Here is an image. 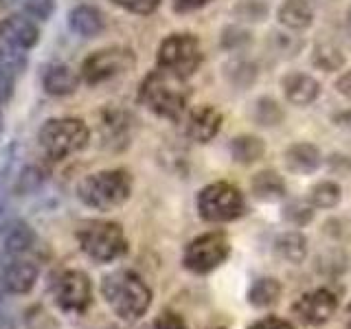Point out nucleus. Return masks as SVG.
Listing matches in <instances>:
<instances>
[{
  "mask_svg": "<svg viewBox=\"0 0 351 329\" xmlns=\"http://www.w3.org/2000/svg\"><path fill=\"white\" fill-rule=\"evenodd\" d=\"M211 329H224V327H211Z\"/></svg>",
  "mask_w": 351,
  "mask_h": 329,
  "instance_id": "obj_47",
  "label": "nucleus"
},
{
  "mask_svg": "<svg viewBox=\"0 0 351 329\" xmlns=\"http://www.w3.org/2000/svg\"><path fill=\"white\" fill-rule=\"evenodd\" d=\"M246 211V200L235 184L230 182H213L206 184L197 193V213L204 222L226 224L241 217Z\"/></svg>",
  "mask_w": 351,
  "mask_h": 329,
  "instance_id": "obj_7",
  "label": "nucleus"
},
{
  "mask_svg": "<svg viewBox=\"0 0 351 329\" xmlns=\"http://www.w3.org/2000/svg\"><path fill=\"white\" fill-rule=\"evenodd\" d=\"M132 195V175L125 169H101L77 184V197L99 213L123 206Z\"/></svg>",
  "mask_w": 351,
  "mask_h": 329,
  "instance_id": "obj_3",
  "label": "nucleus"
},
{
  "mask_svg": "<svg viewBox=\"0 0 351 329\" xmlns=\"http://www.w3.org/2000/svg\"><path fill=\"white\" fill-rule=\"evenodd\" d=\"M281 299V283L272 277H261V279H255L252 285L248 288V303L252 307H272L274 303H279Z\"/></svg>",
  "mask_w": 351,
  "mask_h": 329,
  "instance_id": "obj_25",
  "label": "nucleus"
},
{
  "mask_svg": "<svg viewBox=\"0 0 351 329\" xmlns=\"http://www.w3.org/2000/svg\"><path fill=\"white\" fill-rule=\"evenodd\" d=\"M340 197H343V189L334 180H323L316 182L310 189V202L314 208H334Z\"/></svg>",
  "mask_w": 351,
  "mask_h": 329,
  "instance_id": "obj_29",
  "label": "nucleus"
},
{
  "mask_svg": "<svg viewBox=\"0 0 351 329\" xmlns=\"http://www.w3.org/2000/svg\"><path fill=\"white\" fill-rule=\"evenodd\" d=\"M77 244L82 252L95 263H112L128 255L125 230L117 222L90 219L77 228Z\"/></svg>",
  "mask_w": 351,
  "mask_h": 329,
  "instance_id": "obj_4",
  "label": "nucleus"
},
{
  "mask_svg": "<svg viewBox=\"0 0 351 329\" xmlns=\"http://www.w3.org/2000/svg\"><path fill=\"white\" fill-rule=\"evenodd\" d=\"M252 121L261 127H277L283 121V108L279 106L277 99L272 97H259L255 103H252Z\"/></svg>",
  "mask_w": 351,
  "mask_h": 329,
  "instance_id": "obj_27",
  "label": "nucleus"
},
{
  "mask_svg": "<svg viewBox=\"0 0 351 329\" xmlns=\"http://www.w3.org/2000/svg\"><path fill=\"white\" fill-rule=\"evenodd\" d=\"M14 95V73L0 66V103H7Z\"/></svg>",
  "mask_w": 351,
  "mask_h": 329,
  "instance_id": "obj_39",
  "label": "nucleus"
},
{
  "mask_svg": "<svg viewBox=\"0 0 351 329\" xmlns=\"http://www.w3.org/2000/svg\"><path fill=\"white\" fill-rule=\"evenodd\" d=\"M38 141L51 160H66L88 145L90 130L77 117H55L42 123Z\"/></svg>",
  "mask_w": 351,
  "mask_h": 329,
  "instance_id": "obj_5",
  "label": "nucleus"
},
{
  "mask_svg": "<svg viewBox=\"0 0 351 329\" xmlns=\"http://www.w3.org/2000/svg\"><path fill=\"white\" fill-rule=\"evenodd\" d=\"M49 292L58 310L69 316H82L93 305V283L84 270L64 268L51 274Z\"/></svg>",
  "mask_w": 351,
  "mask_h": 329,
  "instance_id": "obj_6",
  "label": "nucleus"
},
{
  "mask_svg": "<svg viewBox=\"0 0 351 329\" xmlns=\"http://www.w3.org/2000/svg\"><path fill=\"white\" fill-rule=\"evenodd\" d=\"M40 277V268L36 261L27 257L7 255L0 259V283L9 294H29L36 288V281Z\"/></svg>",
  "mask_w": 351,
  "mask_h": 329,
  "instance_id": "obj_12",
  "label": "nucleus"
},
{
  "mask_svg": "<svg viewBox=\"0 0 351 329\" xmlns=\"http://www.w3.org/2000/svg\"><path fill=\"white\" fill-rule=\"evenodd\" d=\"M36 241L38 237L27 222H16L5 233V252L14 257H25L27 252L36 248Z\"/></svg>",
  "mask_w": 351,
  "mask_h": 329,
  "instance_id": "obj_23",
  "label": "nucleus"
},
{
  "mask_svg": "<svg viewBox=\"0 0 351 329\" xmlns=\"http://www.w3.org/2000/svg\"><path fill=\"white\" fill-rule=\"evenodd\" d=\"M149 329H189V327H186L182 316L173 314V312H165V314L154 318V323L149 325Z\"/></svg>",
  "mask_w": 351,
  "mask_h": 329,
  "instance_id": "obj_38",
  "label": "nucleus"
},
{
  "mask_svg": "<svg viewBox=\"0 0 351 329\" xmlns=\"http://www.w3.org/2000/svg\"><path fill=\"white\" fill-rule=\"evenodd\" d=\"M158 69L189 80L202 66V44L193 33H171L158 47Z\"/></svg>",
  "mask_w": 351,
  "mask_h": 329,
  "instance_id": "obj_8",
  "label": "nucleus"
},
{
  "mask_svg": "<svg viewBox=\"0 0 351 329\" xmlns=\"http://www.w3.org/2000/svg\"><path fill=\"white\" fill-rule=\"evenodd\" d=\"M230 151V158L239 164H252L263 158V151H266V145L259 136H252V134H239L230 141L228 145Z\"/></svg>",
  "mask_w": 351,
  "mask_h": 329,
  "instance_id": "obj_24",
  "label": "nucleus"
},
{
  "mask_svg": "<svg viewBox=\"0 0 351 329\" xmlns=\"http://www.w3.org/2000/svg\"><path fill=\"white\" fill-rule=\"evenodd\" d=\"M3 5L20 7L31 18L47 20L53 14V9H55V0H3Z\"/></svg>",
  "mask_w": 351,
  "mask_h": 329,
  "instance_id": "obj_32",
  "label": "nucleus"
},
{
  "mask_svg": "<svg viewBox=\"0 0 351 329\" xmlns=\"http://www.w3.org/2000/svg\"><path fill=\"white\" fill-rule=\"evenodd\" d=\"M283 160H285V167L292 173H299V175H305V173H314L318 167H321L323 162V154L316 145L312 143H294L283 154Z\"/></svg>",
  "mask_w": 351,
  "mask_h": 329,
  "instance_id": "obj_17",
  "label": "nucleus"
},
{
  "mask_svg": "<svg viewBox=\"0 0 351 329\" xmlns=\"http://www.w3.org/2000/svg\"><path fill=\"white\" fill-rule=\"evenodd\" d=\"M101 296L121 321L134 323L152 307V288L138 272L130 268L114 270L101 281Z\"/></svg>",
  "mask_w": 351,
  "mask_h": 329,
  "instance_id": "obj_1",
  "label": "nucleus"
},
{
  "mask_svg": "<svg viewBox=\"0 0 351 329\" xmlns=\"http://www.w3.org/2000/svg\"><path fill=\"white\" fill-rule=\"evenodd\" d=\"M226 80L230 86H235L237 90H246L252 84L257 82L259 77V66L250 60H233L228 66H226Z\"/></svg>",
  "mask_w": 351,
  "mask_h": 329,
  "instance_id": "obj_26",
  "label": "nucleus"
},
{
  "mask_svg": "<svg viewBox=\"0 0 351 329\" xmlns=\"http://www.w3.org/2000/svg\"><path fill=\"white\" fill-rule=\"evenodd\" d=\"M69 27L80 38H95L106 29L104 14L93 5H80L69 14Z\"/></svg>",
  "mask_w": 351,
  "mask_h": 329,
  "instance_id": "obj_19",
  "label": "nucleus"
},
{
  "mask_svg": "<svg viewBox=\"0 0 351 329\" xmlns=\"http://www.w3.org/2000/svg\"><path fill=\"white\" fill-rule=\"evenodd\" d=\"M345 321H347V329H351V303L347 307V316H345Z\"/></svg>",
  "mask_w": 351,
  "mask_h": 329,
  "instance_id": "obj_44",
  "label": "nucleus"
},
{
  "mask_svg": "<svg viewBox=\"0 0 351 329\" xmlns=\"http://www.w3.org/2000/svg\"><path fill=\"white\" fill-rule=\"evenodd\" d=\"M248 329H296V327L292 323H288V321H283V318L266 316V318H261V321L252 323Z\"/></svg>",
  "mask_w": 351,
  "mask_h": 329,
  "instance_id": "obj_40",
  "label": "nucleus"
},
{
  "mask_svg": "<svg viewBox=\"0 0 351 329\" xmlns=\"http://www.w3.org/2000/svg\"><path fill=\"white\" fill-rule=\"evenodd\" d=\"M222 112L217 108L202 103L189 110L184 121V134L195 143H208L213 141L219 130H222Z\"/></svg>",
  "mask_w": 351,
  "mask_h": 329,
  "instance_id": "obj_13",
  "label": "nucleus"
},
{
  "mask_svg": "<svg viewBox=\"0 0 351 329\" xmlns=\"http://www.w3.org/2000/svg\"><path fill=\"white\" fill-rule=\"evenodd\" d=\"M141 103L156 117L180 121L189 106V88L186 80L165 69H156L145 75L138 90Z\"/></svg>",
  "mask_w": 351,
  "mask_h": 329,
  "instance_id": "obj_2",
  "label": "nucleus"
},
{
  "mask_svg": "<svg viewBox=\"0 0 351 329\" xmlns=\"http://www.w3.org/2000/svg\"><path fill=\"white\" fill-rule=\"evenodd\" d=\"M0 66L7 69L9 73H20L25 71L27 66V53L25 51H18V49H11L7 44L0 42Z\"/></svg>",
  "mask_w": 351,
  "mask_h": 329,
  "instance_id": "obj_34",
  "label": "nucleus"
},
{
  "mask_svg": "<svg viewBox=\"0 0 351 329\" xmlns=\"http://www.w3.org/2000/svg\"><path fill=\"white\" fill-rule=\"evenodd\" d=\"M230 255L224 233H204L191 239L182 252V266L193 274H208L219 268Z\"/></svg>",
  "mask_w": 351,
  "mask_h": 329,
  "instance_id": "obj_10",
  "label": "nucleus"
},
{
  "mask_svg": "<svg viewBox=\"0 0 351 329\" xmlns=\"http://www.w3.org/2000/svg\"><path fill=\"white\" fill-rule=\"evenodd\" d=\"M347 27H349V31H351V7L347 9Z\"/></svg>",
  "mask_w": 351,
  "mask_h": 329,
  "instance_id": "obj_45",
  "label": "nucleus"
},
{
  "mask_svg": "<svg viewBox=\"0 0 351 329\" xmlns=\"http://www.w3.org/2000/svg\"><path fill=\"white\" fill-rule=\"evenodd\" d=\"M281 217L285 222H290L292 226H307L314 219V206L312 202H305V200H290L283 204Z\"/></svg>",
  "mask_w": 351,
  "mask_h": 329,
  "instance_id": "obj_30",
  "label": "nucleus"
},
{
  "mask_svg": "<svg viewBox=\"0 0 351 329\" xmlns=\"http://www.w3.org/2000/svg\"><path fill=\"white\" fill-rule=\"evenodd\" d=\"M277 18L285 29L305 31L314 22V9L307 0H283Z\"/></svg>",
  "mask_w": 351,
  "mask_h": 329,
  "instance_id": "obj_20",
  "label": "nucleus"
},
{
  "mask_svg": "<svg viewBox=\"0 0 351 329\" xmlns=\"http://www.w3.org/2000/svg\"><path fill=\"white\" fill-rule=\"evenodd\" d=\"M281 88L285 95V101L292 106H310L314 103L318 95H321V84H318L312 75L307 73H288L281 80Z\"/></svg>",
  "mask_w": 351,
  "mask_h": 329,
  "instance_id": "obj_15",
  "label": "nucleus"
},
{
  "mask_svg": "<svg viewBox=\"0 0 351 329\" xmlns=\"http://www.w3.org/2000/svg\"><path fill=\"white\" fill-rule=\"evenodd\" d=\"M235 16L244 22H261L268 16V5L263 0H241L235 9Z\"/></svg>",
  "mask_w": 351,
  "mask_h": 329,
  "instance_id": "obj_33",
  "label": "nucleus"
},
{
  "mask_svg": "<svg viewBox=\"0 0 351 329\" xmlns=\"http://www.w3.org/2000/svg\"><path fill=\"white\" fill-rule=\"evenodd\" d=\"M0 130H3V112H0Z\"/></svg>",
  "mask_w": 351,
  "mask_h": 329,
  "instance_id": "obj_46",
  "label": "nucleus"
},
{
  "mask_svg": "<svg viewBox=\"0 0 351 329\" xmlns=\"http://www.w3.org/2000/svg\"><path fill=\"white\" fill-rule=\"evenodd\" d=\"M336 310H338V296L327 288L305 292L292 305V314L296 316V321L307 327H321L329 323Z\"/></svg>",
  "mask_w": 351,
  "mask_h": 329,
  "instance_id": "obj_11",
  "label": "nucleus"
},
{
  "mask_svg": "<svg viewBox=\"0 0 351 329\" xmlns=\"http://www.w3.org/2000/svg\"><path fill=\"white\" fill-rule=\"evenodd\" d=\"M345 263H347V257L343 250L338 248H332L323 252V255H318L316 259V270L323 272V274H329V277H336L345 270Z\"/></svg>",
  "mask_w": 351,
  "mask_h": 329,
  "instance_id": "obj_31",
  "label": "nucleus"
},
{
  "mask_svg": "<svg viewBox=\"0 0 351 329\" xmlns=\"http://www.w3.org/2000/svg\"><path fill=\"white\" fill-rule=\"evenodd\" d=\"M250 42H252V36L241 27H226L222 31V47L226 51H239L248 47Z\"/></svg>",
  "mask_w": 351,
  "mask_h": 329,
  "instance_id": "obj_36",
  "label": "nucleus"
},
{
  "mask_svg": "<svg viewBox=\"0 0 351 329\" xmlns=\"http://www.w3.org/2000/svg\"><path fill=\"white\" fill-rule=\"evenodd\" d=\"M112 3L136 16H149L160 7V0H112Z\"/></svg>",
  "mask_w": 351,
  "mask_h": 329,
  "instance_id": "obj_37",
  "label": "nucleus"
},
{
  "mask_svg": "<svg viewBox=\"0 0 351 329\" xmlns=\"http://www.w3.org/2000/svg\"><path fill=\"white\" fill-rule=\"evenodd\" d=\"M250 193L259 202H279L285 197V180L279 171L274 169H261L250 178Z\"/></svg>",
  "mask_w": 351,
  "mask_h": 329,
  "instance_id": "obj_18",
  "label": "nucleus"
},
{
  "mask_svg": "<svg viewBox=\"0 0 351 329\" xmlns=\"http://www.w3.org/2000/svg\"><path fill=\"white\" fill-rule=\"evenodd\" d=\"M42 86L44 90L53 97H69L80 86V75H77L69 64L55 62L42 71Z\"/></svg>",
  "mask_w": 351,
  "mask_h": 329,
  "instance_id": "obj_16",
  "label": "nucleus"
},
{
  "mask_svg": "<svg viewBox=\"0 0 351 329\" xmlns=\"http://www.w3.org/2000/svg\"><path fill=\"white\" fill-rule=\"evenodd\" d=\"M336 90L343 95V97H347V99H351V71H347V73H343L336 80Z\"/></svg>",
  "mask_w": 351,
  "mask_h": 329,
  "instance_id": "obj_41",
  "label": "nucleus"
},
{
  "mask_svg": "<svg viewBox=\"0 0 351 329\" xmlns=\"http://www.w3.org/2000/svg\"><path fill=\"white\" fill-rule=\"evenodd\" d=\"M42 180H44L42 169H38V167H33V164H29V167H25V169L20 171V175H18L16 191H18V193H22V195L33 193L36 189H40Z\"/></svg>",
  "mask_w": 351,
  "mask_h": 329,
  "instance_id": "obj_35",
  "label": "nucleus"
},
{
  "mask_svg": "<svg viewBox=\"0 0 351 329\" xmlns=\"http://www.w3.org/2000/svg\"><path fill=\"white\" fill-rule=\"evenodd\" d=\"M312 64L316 66L318 71L325 73H336L345 66V53L340 51L334 44H316L312 51Z\"/></svg>",
  "mask_w": 351,
  "mask_h": 329,
  "instance_id": "obj_28",
  "label": "nucleus"
},
{
  "mask_svg": "<svg viewBox=\"0 0 351 329\" xmlns=\"http://www.w3.org/2000/svg\"><path fill=\"white\" fill-rule=\"evenodd\" d=\"M136 58L134 53L125 47H108L99 49L93 55H88L82 64V80L88 86H99L110 80L130 73L134 69Z\"/></svg>",
  "mask_w": 351,
  "mask_h": 329,
  "instance_id": "obj_9",
  "label": "nucleus"
},
{
  "mask_svg": "<svg viewBox=\"0 0 351 329\" xmlns=\"http://www.w3.org/2000/svg\"><path fill=\"white\" fill-rule=\"evenodd\" d=\"M274 255L281 261L299 266L307 257V237L299 230H288L274 239Z\"/></svg>",
  "mask_w": 351,
  "mask_h": 329,
  "instance_id": "obj_22",
  "label": "nucleus"
},
{
  "mask_svg": "<svg viewBox=\"0 0 351 329\" xmlns=\"http://www.w3.org/2000/svg\"><path fill=\"white\" fill-rule=\"evenodd\" d=\"M101 138L106 145L114 149L125 147L130 143V117L119 110H112V112L108 110L101 121Z\"/></svg>",
  "mask_w": 351,
  "mask_h": 329,
  "instance_id": "obj_21",
  "label": "nucleus"
},
{
  "mask_svg": "<svg viewBox=\"0 0 351 329\" xmlns=\"http://www.w3.org/2000/svg\"><path fill=\"white\" fill-rule=\"evenodd\" d=\"M176 3H178L180 9H197V7L208 5L211 0H176Z\"/></svg>",
  "mask_w": 351,
  "mask_h": 329,
  "instance_id": "obj_43",
  "label": "nucleus"
},
{
  "mask_svg": "<svg viewBox=\"0 0 351 329\" xmlns=\"http://www.w3.org/2000/svg\"><path fill=\"white\" fill-rule=\"evenodd\" d=\"M7 208H9V195H7V186H5V182H3V180H0V217H5Z\"/></svg>",
  "mask_w": 351,
  "mask_h": 329,
  "instance_id": "obj_42",
  "label": "nucleus"
},
{
  "mask_svg": "<svg viewBox=\"0 0 351 329\" xmlns=\"http://www.w3.org/2000/svg\"><path fill=\"white\" fill-rule=\"evenodd\" d=\"M0 42L11 49L29 51L40 42V29L27 16H9L0 20Z\"/></svg>",
  "mask_w": 351,
  "mask_h": 329,
  "instance_id": "obj_14",
  "label": "nucleus"
}]
</instances>
